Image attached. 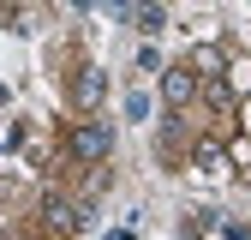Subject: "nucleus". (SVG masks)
<instances>
[{
	"instance_id": "1",
	"label": "nucleus",
	"mask_w": 251,
	"mask_h": 240,
	"mask_svg": "<svg viewBox=\"0 0 251 240\" xmlns=\"http://www.w3.org/2000/svg\"><path fill=\"white\" fill-rule=\"evenodd\" d=\"M66 150H72L78 162H108V150H114V126H108V120H84V126H72Z\"/></svg>"
},
{
	"instance_id": "2",
	"label": "nucleus",
	"mask_w": 251,
	"mask_h": 240,
	"mask_svg": "<svg viewBox=\"0 0 251 240\" xmlns=\"http://www.w3.org/2000/svg\"><path fill=\"white\" fill-rule=\"evenodd\" d=\"M42 222H48V234H78L90 216H84V204H72L66 192H42Z\"/></svg>"
},
{
	"instance_id": "3",
	"label": "nucleus",
	"mask_w": 251,
	"mask_h": 240,
	"mask_svg": "<svg viewBox=\"0 0 251 240\" xmlns=\"http://www.w3.org/2000/svg\"><path fill=\"white\" fill-rule=\"evenodd\" d=\"M102 96H108V72L102 66H78V78H72V108H102Z\"/></svg>"
},
{
	"instance_id": "4",
	"label": "nucleus",
	"mask_w": 251,
	"mask_h": 240,
	"mask_svg": "<svg viewBox=\"0 0 251 240\" xmlns=\"http://www.w3.org/2000/svg\"><path fill=\"white\" fill-rule=\"evenodd\" d=\"M162 96H168V108L192 102V96H198V72H192V66H168V72H162Z\"/></svg>"
},
{
	"instance_id": "5",
	"label": "nucleus",
	"mask_w": 251,
	"mask_h": 240,
	"mask_svg": "<svg viewBox=\"0 0 251 240\" xmlns=\"http://www.w3.org/2000/svg\"><path fill=\"white\" fill-rule=\"evenodd\" d=\"M132 24L144 30V36H162V24H168L162 0H132Z\"/></svg>"
},
{
	"instance_id": "6",
	"label": "nucleus",
	"mask_w": 251,
	"mask_h": 240,
	"mask_svg": "<svg viewBox=\"0 0 251 240\" xmlns=\"http://www.w3.org/2000/svg\"><path fill=\"white\" fill-rule=\"evenodd\" d=\"M192 162H198L203 174H215V168H222V144H215V138H203V144L192 150Z\"/></svg>"
},
{
	"instance_id": "7",
	"label": "nucleus",
	"mask_w": 251,
	"mask_h": 240,
	"mask_svg": "<svg viewBox=\"0 0 251 240\" xmlns=\"http://www.w3.org/2000/svg\"><path fill=\"white\" fill-rule=\"evenodd\" d=\"M209 102H215V108H233V90L222 84V72H215V78H209Z\"/></svg>"
},
{
	"instance_id": "8",
	"label": "nucleus",
	"mask_w": 251,
	"mask_h": 240,
	"mask_svg": "<svg viewBox=\"0 0 251 240\" xmlns=\"http://www.w3.org/2000/svg\"><path fill=\"white\" fill-rule=\"evenodd\" d=\"M192 72H209V78H215V72H222V54H215V48H198V66H192Z\"/></svg>"
},
{
	"instance_id": "9",
	"label": "nucleus",
	"mask_w": 251,
	"mask_h": 240,
	"mask_svg": "<svg viewBox=\"0 0 251 240\" xmlns=\"http://www.w3.org/2000/svg\"><path fill=\"white\" fill-rule=\"evenodd\" d=\"M126 114H132V120H144V114H150V96H138V90H132V96H126Z\"/></svg>"
},
{
	"instance_id": "10",
	"label": "nucleus",
	"mask_w": 251,
	"mask_h": 240,
	"mask_svg": "<svg viewBox=\"0 0 251 240\" xmlns=\"http://www.w3.org/2000/svg\"><path fill=\"white\" fill-rule=\"evenodd\" d=\"M102 6H108V12H126V0H102Z\"/></svg>"
},
{
	"instance_id": "11",
	"label": "nucleus",
	"mask_w": 251,
	"mask_h": 240,
	"mask_svg": "<svg viewBox=\"0 0 251 240\" xmlns=\"http://www.w3.org/2000/svg\"><path fill=\"white\" fill-rule=\"evenodd\" d=\"M108 240H132V228H114V234H108Z\"/></svg>"
},
{
	"instance_id": "12",
	"label": "nucleus",
	"mask_w": 251,
	"mask_h": 240,
	"mask_svg": "<svg viewBox=\"0 0 251 240\" xmlns=\"http://www.w3.org/2000/svg\"><path fill=\"white\" fill-rule=\"evenodd\" d=\"M72 6H78V12H84V6H90V0H72Z\"/></svg>"
}]
</instances>
